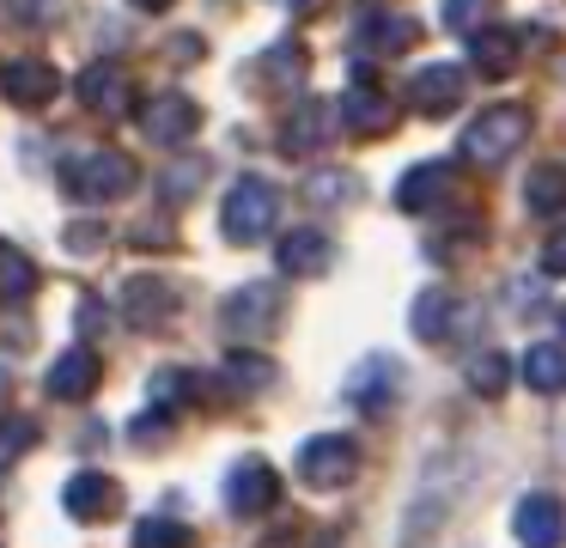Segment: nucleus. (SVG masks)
I'll return each instance as SVG.
<instances>
[{
	"instance_id": "1",
	"label": "nucleus",
	"mask_w": 566,
	"mask_h": 548,
	"mask_svg": "<svg viewBox=\"0 0 566 548\" xmlns=\"http://www.w3.org/2000/svg\"><path fill=\"white\" fill-rule=\"evenodd\" d=\"M55 177H62V189L74 195V201L98 207V201H123L140 183V170H135V158L116 153V146H86V153H67Z\"/></svg>"
},
{
	"instance_id": "2",
	"label": "nucleus",
	"mask_w": 566,
	"mask_h": 548,
	"mask_svg": "<svg viewBox=\"0 0 566 548\" xmlns=\"http://www.w3.org/2000/svg\"><path fill=\"white\" fill-rule=\"evenodd\" d=\"M281 219V189L269 177H238L220 201V231L232 244H262Z\"/></svg>"
},
{
	"instance_id": "3",
	"label": "nucleus",
	"mask_w": 566,
	"mask_h": 548,
	"mask_svg": "<svg viewBox=\"0 0 566 548\" xmlns=\"http://www.w3.org/2000/svg\"><path fill=\"white\" fill-rule=\"evenodd\" d=\"M524 141H530V110H517V104H493V110H481V116L463 128L457 153L475 158V165H505V158H512Z\"/></svg>"
},
{
	"instance_id": "4",
	"label": "nucleus",
	"mask_w": 566,
	"mask_h": 548,
	"mask_svg": "<svg viewBox=\"0 0 566 548\" xmlns=\"http://www.w3.org/2000/svg\"><path fill=\"white\" fill-rule=\"evenodd\" d=\"M359 475V445L347 433H317L298 445V482L311 487H347Z\"/></svg>"
},
{
	"instance_id": "5",
	"label": "nucleus",
	"mask_w": 566,
	"mask_h": 548,
	"mask_svg": "<svg viewBox=\"0 0 566 548\" xmlns=\"http://www.w3.org/2000/svg\"><path fill=\"white\" fill-rule=\"evenodd\" d=\"M220 323H226V335H238V341L269 335V329L281 323V287H269V280H250V287L226 292Z\"/></svg>"
},
{
	"instance_id": "6",
	"label": "nucleus",
	"mask_w": 566,
	"mask_h": 548,
	"mask_svg": "<svg viewBox=\"0 0 566 548\" xmlns=\"http://www.w3.org/2000/svg\"><path fill=\"white\" fill-rule=\"evenodd\" d=\"M463 92H469L463 61H427V68L408 73V104H415L420 116H451V110L463 104Z\"/></svg>"
},
{
	"instance_id": "7",
	"label": "nucleus",
	"mask_w": 566,
	"mask_h": 548,
	"mask_svg": "<svg viewBox=\"0 0 566 548\" xmlns=\"http://www.w3.org/2000/svg\"><path fill=\"white\" fill-rule=\"evenodd\" d=\"M274 499H281V475H274L269 457H238L232 469H226V511H238V518H262Z\"/></svg>"
},
{
	"instance_id": "8",
	"label": "nucleus",
	"mask_w": 566,
	"mask_h": 548,
	"mask_svg": "<svg viewBox=\"0 0 566 548\" xmlns=\"http://www.w3.org/2000/svg\"><path fill=\"white\" fill-rule=\"evenodd\" d=\"M55 92H62V73H55V61L43 55H19L0 68V97L13 110H50Z\"/></svg>"
},
{
	"instance_id": "9",
	"label": "nucleus",
	"mask_w": 566,
	"mask_h": 548,
	"mask_svg": "<svg viewBox=\"0 0 566 548\" xmlns=\"http://www.w3.org/2000/svg\"><path fill=\"white\" fill-rule=\"evenodd\" d=\"M451 195H457L451 158H420V165L396 183V207H402V214H439V207H451Z\"/></svg>"
},
{
	"instance_id": "10",
	"label": "nucleus",
	"mask_w": 566,
	"mask_h": 548,
	"mask_svg": "<svg viewBox=\"0 0 566 548\" xmlns=\"http://www.w3.org/2000/svg\"><path fill=\"white\" fill-rule=\"evenodd\" d=\"M171 317H177V287H171V280H159V275L123 280V323H128V329H147V335H159Z\"/></svg>"
},
{
	"instance_id": "11",
	"label": "nucleus",
	"mask_w": 566,
	"mask_h": 548,
	"mask_svg": "<svg viewBox=\"0 0 566 548\" xmlns=\"http://www.w3.org/2000/svg\"><path fill=\"white\" fill-rule=\"evenodd\" d=\"M196 128H201V104L184 97V92H159V97H147V110H140V134H147L153 146H184Z\"/></svg>"
},
{
	"instance_id": "12",
	"label": "nucleus",
	"mask_w": 566,
	"mask_h": 548,
	"mask_svg": "<svg viewBox=\"0 0 566 548\" xmlns=\"http://www.w3.org/2000/svg\"><path fill=\"white\" fill-rule=\"evenodd\" d=\"M74 92H80V104L98 110V116H135V80H128L116 61H86Z\"/></svg>"
},
{
	"instance_id": "13",
	"label": "nucleus",
	"mask_w": 566,
	"mask_h": 548,
	"mask_svg": "<svg viewBox=\"0 0 566 548\" xmlns=\"http://www.w3.org/2000/svg\"><path fill=\"white\" fill-rule=\"evenodd\" d=\"M116 506H123V487H116L104 469H74L62 482V511H67V518H80V524L111 518Z\"/></svg>"
},
{
	"instance_id": "14",
	"label": "nucleus",
	"mask_w": 566,
	"mask_h": 548,
	"mask_svg": "<svg viewBox=\"0 0 566 548\" xmlns=\"http://www.w3.org/2000/svg\"><path fill=\"white\" fill-rule=\"evenodd\" d=\"M335 110H342V128L347 134H366V141H378V134L396 128V104L378 92V80H354Z\"/></svg>"
},
{
	"instance_id": "15",
	"label": "nucleus",
	"mask_w": 566,
	"mask_h": 548,
	"mask_svg": "<svg viewBox=\"0 0 566 548\" xmlns=\"http://www.w3.org/2000/svg\"><path fill=\"white\" fill-rule=\"evenodd\" d=\"M335 128H342V110H335V104H323V97H317V104H298L293 116H286L281 146H286L293 158H317L323 146L335 141Z\"/></svg>"
},
{
	"instance_id": "16",
	"label": "nucleus",
	"mask_w": 566,
	"mask_h": 548,
	"mask_svg": "<svg viewBox=\"0 0 566 548\" xmlns=\"http://www.w3.org/2000/svg\"><path fill=\"white\" fill-rule=\"evenodd\" d=\"M354 37L366 43V55H402V49H415L420 24L408 12H390V7H359Z\"/></svg>"
},
{
	"instance_id": "17",
	"label": "nucleus",
	"mask_w": 566,
	"mask_h": 548,
	"mask_svg": "<svg viewBox=\"0 0 566 548\" xmlns=\"http://www.w3.org/2000/svg\"><path fill=\"white\" fill-rule=\"evenodd\" d=\"M512 530L524 548H560L566 542V511L554 494H524L512 511Z\"/></svg>"
},
{
	"instance_id": "18",
	"label": "nucleus",
	"mask_w": 566,
	"mask_h": 548,
	"mask_svg": "<svg viewBox=\"0 0 566 548\" xmlns=\"http://www.w3.org/2000/svg\"><path fill=\"white\" fill-rule=\"evenodd\" d=\"M98 378H104V365H98V353L80 341V348H67L62 360L50 365V378H43V390H50L55 402H86L92 390H98Z\"/></svg>"
},
{
	"instance_id": "19",
	"label": "nucleus",
	"mask_w": 566,
	"mask_h": 548,
	"mask_svg": "<svg viewBox=\"0 0 566 548\" xmlns=\"http://www.w3.org/2000/svg\"><path fill=\"white\" fill-rule=\"evenodd\" d=\"M274 262H281V275H293V280H311V275H323V268L335 262V244L323 238L317 226H298V231H286V238H281V250H274Z\"/></svg>"
},
{
	"instance_id": "20",
	"label": "nucleus",
	"mask_w": 566,
	"mask_h": 548,
	"mask_svg": "<svg viewBox=\"0 0 566 548\" xmlns=\"http://www.w3.org/2000/svg\"><path fill=\"white\" fill-rule=\"evenodd\" d=\"M347 396H354L366 414H384V409L396 402V360L371 353L366 365H354V378H347Z\"/></svg>"
},
{
	"instance_id": "21",
	"label": "nucleus",
	"mask_w": 566,
	"mask_h": 548,
	"mask_svg": "<svg viewBox=\"0 0 566 548\" xmlns=\"http://www.w3.org/2000/svg\"><path fill=\"white\" fill-rule=\"evenodd\" d=\"M469 61H475V73H488V80H505V73L517 68V31L512 24H488V31L469 37Z\"/></svg>"
},
{
	"instance_id": "22",
	"label": "nucleus",
	"mask_w": 566,
	"mask_h": 548,
	"mask_svg": "<svg viewBox=\"0 0 566 548\" xmlns=\"http://www.w3.org/2000/svg\"><path fill=\"white\" fill-rule=\"evenodd\" d=\"M43 287V268L19 244H0V304H25Z\"/></svg>"
},
{
	"instance_id": "23",
	"label": "nucleus",
	"mask_w": 566,
	"mask_h": 548,
	"mask_svg": "<svg viewBox=\"0 0 566 548\" xmlns=\"http://www.w3.org/2000/svg\"><path fill=\"white\" fill-rule=\"evenodd\" d=\"M147 402H153V414H159V421H171L184 402H196V372H184V365H165V372H153Z\"/></svg>"
},
{
	"instance_id": "24",
	"label": "nucleus",
	"mask_w": 566,
	"mask_h": 548,
	"mask_svg": "<svg viewBox=\"0 0 566 548\" xmlns=\"http://www.w3.org/2000/svg\"><path fill=\"white\" fill-rule=\"evenodd\" d=\"M451 311H457L451 292H444V287H427V292L415 299V311H408V323H415L420 341H444V329H451Z\"/></svg>"
},
{
	"instance_id": "25",
	"label": "nucleus",
	"mask_w": 566,
	"mask_h": 548,
	"mask_svg": "<svg viewBox=\"0 0 566 548\" xmlns=\"http://www.w3.org/2000/svg\"><path fill=\"white\" fill-rule=\"evenodd\" d=\"M524 378H530V390H542V396L566 390V353L554 348V341H536V348L524 353Z\"/></svg>"
},
{
	"instance_id": "26",
	"label": "nucleus",
	"mask_w": 566,
	"mask_h": 548,
	"mask_svg": "<svg viewBox=\"0 0 566 548\" xmlns=\"http://www.w3.org/2000/svg\"><path fill=\"white\" fill-rule=\"evenodd\" d=\"M226 384H238V390H269L274 378H281V365L269 360V353H250V348H238V353H226Z\"/></svg>"
},
{
	"instance_id": "27",
	"label": "nucleus",
	"mask_w": 566,
	"mask_h": 548,
	"mask_svg": "<svg viewBox=\"0 0 566 548\" xmlns=\"http://www.w3.org/2000/svg\"><path fill=\"white\" fill-rule=\"evenodd\" d=\"M524 201H530V214H560L566 207V165H536L530 170Z\"/></svg>"
},
{
	"instance_id": "28",
	"label": "nucleus",
	"mask_w": 566,
	"mask_h": 548,
	"mask_svg": "<svg viewBox=\"0 0 566 548\" xmlns=\"http://www.w3.org/2000/svg\"><path fill=\"white\" fill-rule=\"evenodd\" d=\"M262 80H269V85H298V80H305V49H298L293 37L274 43L269 55H262Z\"/></svg>"
},
{
	"instance_id": "29",
	"label": "nucleus",
	"mask_w": 566,
	"mask_h": 548,
	"mask_svg": "<svg viewBox=\"0 0 566 548\" xmlns=\"http://www.w3.org/2000/svg\"><path fill=\"white\" fill-rule=\"evenodd\" d=\"M469 384H475V396H500L512 384V360L505 353H475L469 360Z\"/></svg>"
},
{
	"instance_id": "30",
	"label": "nucleus",
	"mask_w": 566,
	"mask_h": 548,
	"mask_svg": "<svg viewBox=\"0 0 566 548\" xmlns=\"http://www.w3.org/2000/svg\"><path fill=\"white\" fill-rule=\"evenodd\" d=\"M38 445V421H25V414H7L0 421V469H13L25 451Z\"/></svg>"
},
{
	"instance_id": "31",
	"label": "nucleus",
	"mask_w": 566,
	"mask_h": 548,
	"mask_svg": "<svg viewBox=\"0 0 566 548\" xmlns=\"http://www.w3.org/2000/svg\"><path fill=\"white\" fill-rule=\"evenodd\" d=\"M189 542H196V536L171 518H140L135 524V548H189Z\"/></svg>"
},
{
	"instance_id": "32",
	"label": "nucleus",
	"mask_w": 566,
	"mask_h": 548,
	"mask_svg": "<svg viewBox=\"0 0 566 548\" xmlns=\"http://www.w3.org/2000/svg\"><path fill=\"white\" fill-rule=\"evenodd\" d=\"M201 177H208V165H201V158H177L171 170H165V201H189V195L201 189Z\"/></svg>"
},
{
	"instance_id": "33",
	"label": "nucleus",
	"mask_w": 566,
	"mask_h": 548,
	"mask_svg": "<svg viewBox=\"0 0 566 548\" xmlns=\"http://www.w3.org/2000/svg\"><path fill=\"white\" fill-rule=\"evenodd\" d=\"M488 12H493V0H444V24L451 31H488Z\"/></svg>"
},
{
	"instance_id": "34",
	"label": "nucleus",
	"mask_w": 566,
	"mask_h": 548,
	"mask_svg": "<svg viewBox=\"0 0 566 548\" xmlns=\"http://www.w3.org/2000/svg\"><path fill=\"white\" fill-rule=\"evenodd\" d=\"M359 183L347 177V170H317V177H311V201H323V207H335V201H347V195H354Z\"/></svg>"
},
{
	"instance_id": "35",
	"label": "nucleus",
	"mask_w": 566,
	"mask_h": 548,
	"mask_svg": "<svg viewBox=\"0 0 566 548\" xmlns=\"http://www.w3.org/2000/svg\"><path fill=\"white\" fill-rule=\"evenodd\" d=\"M67 250H74V256L104 250V226H67Z\"/></svg>"
},
{
	"instance_id": "36",
	"label": "nucleus",
	"mask_w": 566,
	"mask_h": 548,
	"mask_svg": "<svg viewBox=\"0 0 566 548\" xmlns=\"http://www.w3.org/2000/svg\"><path fill=\"white\" fill-rule=\"evenodd\" d=\"M7 12H13V24H43L50 19V0H7Z\"/></svg>"
},
{
	"instance_id": "37",
	"label": "nucleus",
	"mask_w": 566,
	"mask_h": 548,
	"mask_svg": "<svg viewBox=\"0 0 566 548\" xmlns=\"http://www.w3.org/2000/svg\"><path fill=\"white\" fill-rule=\"evenodd\" d=\"M542 268H548V275H566V226L542 244Z\"/></svg>"
},
{
	"instance_id": "38",
	"label": "nucleus",
	"mask_w": 566,
	"mask_h": 548,
	"mask_svg": "<svg viewBox=\"0 0 566 548\" xmlns=\"http://www.w3.org/2000/svg\"><path fill=\"white\" fill-rule=\"evenodd\" d=\"M128 7H140V12H165L171 0H128Z\"/></svg>"
},
{
	"instance_id": "39",
	"label": "nucleus",
	"mask_w": 566,
	"mask_h": 548,
	"mask_svg": "<svg viewBox=\"0 0 566 548\" xmlns=\"http://www.w3.org/2000/svg\"><path fill=\"white\" fill-rule=\"evenodd\" d=\"M7 390H13V378H7V365H0V402H7Z\"/></svg>"
},
{
	"instance_id": "40",
	"label": "nucleus",
	"mask_w": 566,
	"mask_h": 548,
	"mask_svg": "<svg viewBox=\"0 0 566 548\" xmlns=\"http://www.w3.org/2000/svg\"><path fill=\"white\" fill-rule=\"evenodd\" d=\"M311 7H323V0H293V12H311Z\"/></svg>"
},
{
	"instance_id": "41",
	"label": "nucleus",
	"mask_w": 566,
	"mask_h": 548,
	"mask_svg": "<svg viewBox=\"0 0 566 548\" xmlns=\"http://www.w3.org/2000/svg\"><path fill=\"white\" fill-rule=\"evenodd\" d=\"M323 548H335V536H323Z\"/></svg>"
},
{
	"instance_id": "42",
	"label": "nucleus",
	"mask_w": 566,
	"mask_h": 548,
	"mask_svg": "<svg viewBox=\"0 0 566 548\" xmlns=\"http://www.w3.org/2000/svg\"><path fill=\"white\" fill-rule=\"evenodd\" d=\"M560 329H566V311H560Z\"/></svg>"
}]
</instances>
